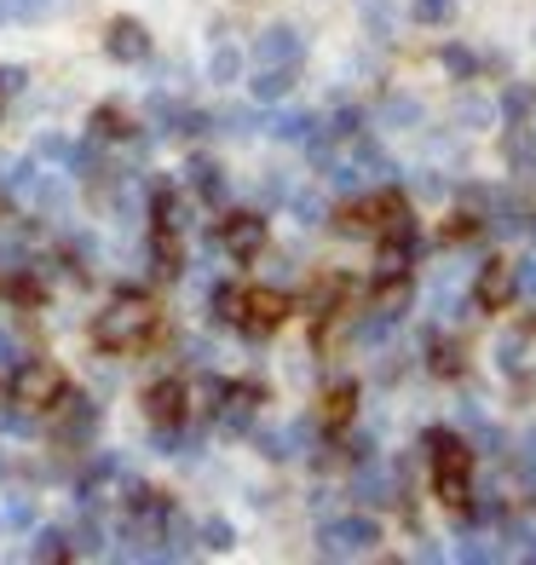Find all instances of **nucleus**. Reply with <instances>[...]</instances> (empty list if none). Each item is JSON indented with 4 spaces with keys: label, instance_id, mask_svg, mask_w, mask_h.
I'll return each instance as SVG.
<instances>
[{
    "label": "nucleus",
    "instance_id": "16",
    "mask_svg": "<svg viewBox=\"0 0 536 565\" xmlns=\"http://www.w3.org/2000/svg\"><path fill=\"white\" fill-rule=\"evenodd\" d=\"M530 110H536V87H530V82H514V87L502 93V105H496V116H502L507 127H525Z\"/></svg>",
    "mask_w": 536,
    "mask_h": 565
},
{
    "label": "nucleus",
    "instance_id": "28",
    "mask_svg": "<svg viewBox=\"0 0 536 565\" xmlns=\"http://www.w3.org/2000/svg\"><path fill=\"white\" fill-rule=\"evenodd\" d=\"M12 93H23V70L0 64V98H12Z\"/></svg>",
    "mask_w": 536,
    "mask_h": 565
},
{
    "label": "nucleus",
    "instance_id": "27",
    "mask_svg": "<svg viewBox=\"0 0 536 565\" xmlns=\"http://www.w3.org/2000/svg\"><path fill=\"white\" fill-rule=\"evenodd\" d=\"M514 468H519V479L536 484V427L525 433V445H519V456H514Z\"/></svg>",
    "mask_w": 536,
    "mask_h": 565
},
{
    "label": "nucleus",
    "instance_id": "14",
    "mask_svg": "<svg viewBox=\"0 0 536 565\" xmlns=\"http://www.w3.org/2000/svg\"><path fill=\"white\" fill-rule=\"evenodd\" d=\"M294 75H300V70H260V64H254L248 93L260 98V105H277V98H289V93H294Z\"/></svg>",
    "mask_w": 536,
    "mask_h": 565
},
{
    "label": "nucleus",
    "instance_id": "20",
    "mask_svg": "<svg viewBox=\"0 0 536 565\" xmlns=\"http://www.w3.org/2000/svg\"><path fill=\"white\" fill-rule=\"evenodd\" d=\"M312 116H305V110H283V116H271V134L277 139H283V145H305V139H312Z\"/></svg>",
    "mask_w": 536,
    "mask_h": 565
},
{
    "label": "nucleus",
    "instance_id": "13",
    "mask_svg": "<svg viewBox=\"0 0 536 565\" xmlns=\"http://www.w3.org/2000/svg\"><path fill=\"white\" fill-rule=\"evenodd\" d=\"M82 0H7V23H53L69 18Z\"/></svg>",
    "mask_w": 536,
    "mask_h": 565
},
{
    "label": "nucleus",
    "instance_id": "3",
    "mask_svg": "<svg viewBox=\"0 0 536 565\" xmlns=\"http://www.w3.org/2000/svg\"><path fill=\"white\" fill-rule=\"evenodd\" d=\"M375 548H380V520H369V513H335V520L318 525L323 559H364Z\"/></svg>",
    "mask_w": 536,
    "mask_h": 565
},
{
    "label": "nucleus",
    "instance_id": "23",
    "mask_svg": "<svg viewBox=\"0 0 536 565\" xmlns=\"http://www.w3.org/2000/svg\"><path fill=\"white\" fill-rule=\"evenodd\" d=\"M196 543H202V548H208V554H225V548H232V543H237V531H232V525H225V520H202V531H196Z\"/></svg>",
    "mask_w": 536,
    "mask_h": 565
},
{
    "label": "nucleus",
    "instance_id": "1",
    "mask_svg": "<svg viewBox=\"0 0 536 565\" xmlns=\"http://www.w3.org/2000/svg\"><path fill=\"white\" fill-rule=\"evenodd\" d=\"M421 445L432 456V491H439V502L468 508V497H473V450H468V439L450 433V427H432Z\"/></svg>",
    "mask_w": 536,
    "mask_h": 565
},
{
    "label": "nucleus",
    "instance_id": "24",
    "mask_svg": "<svg viewBox=\"0 0 536 565\" xmlns=\"http://www.w3.org/2000/svg\"><path fill=\"white\" fill-rule=\"evenodd\" d=\"M444 70L455 75V82H473V75H479V58L468 53V46H444Z\"/></svg>",
    "mask_w": 536,
    "mask_h": 565
},
{
    "label": "nucleus",
    "instance_id": "10",
    "mask_svg": "<svg viewBox=\"0 0 536 565\" xmlns=\"http://www.w3.org/2000/svg\"><path fill=\"white\" fill-rule=\"evenodd\" d=\"M105 53L116 64H144L150 58V30H144L139 18H116L110 30H105Z\"/></svg>",
    "mask_w": 536,
    "mask_h": 565
},
{
    "label": "nucleus",
    "instance_id": "2",
    "mask_svg": "<svg viewBox=\"0 0 536 565\" xmlns=\"http://www.w3.org/2000/svg\"><path fill=\"white\" fill-rule=\"evenodd\" d=\"M150 329H157V312H150V300L121 295V300H110L105 312L93 318V347H105V352H133V347H144Z\"/></svg>",
    "mask_w": 536,
    "mask_h": 565
},
{
    "label": "nucleus",
    "instance_id": "11",
    "mask_svg": "<svg viewBox=\"0 0 536 565\" xmlns=\"http://www.w3.org/2000/svg\"><path fill=\"white\" fill-rule=\"evenodd\" d=\"M185 185L208 202V209H225V173H219L214 157H191L185 162Z\"/></svg>",
    "mask_w": 536,
    "mask_h": 565
},
{
    "label": "nucleus",
    "instance_id": "21",
    "mask_svg": "<svg viewBox=\"0 0 536 565\" xmlns=\"http://www.w3.org/2000/svg\"><path fill=\"white\" fill-rule=\"evenodd\" d=\"M455 121L479 134V127H491V121H496V105H491V98H473V93H462V98H455Z\"/></svg>",
    "mask_w": 536,
    "mask_h": 565
},
{
    "label": "nucleus",
    "instance_id": "30",
    "mask_svg": "<svg viewBox=\"0 0 536 565\" xmlns=\"http://www.w3.org/2000/svg\"><path fill=\"white\" fill-rule=\"evenodd\" d=\"M0 364H12V341L7 335H0Z\"/></svg>",
    "mask_w": 536,
    "mask_h": 565
},
{
    "label": "nucleus",
    "instance_id": "8",
    "mask_svg": "<svg viewBox=\"0 0 536 565\" xmlns=\"http://www.w3.org/2000/svg\"><path fill=\"white\" fill-rule=\"evenodd\" d=\"M214 237H219V248L232 254V260H254V254L266 248V220L248 214V209H243V214H225Z\"/></svg>",
    "mask_w": 536,
    "mask_h": 565
},
{
    "label": "nucleus",
    "instance_id": "17",
    "mask_svg": "<svg viewBox=\"0 0 536 565\" xmlns=\"http://www.w3.org/2000/svg\"><path fill=\"white\" fill-rule=\"evenodd\" d=\"M30 559H46V565H58V559H75V543H69V531H58V525L35 531V543H30Z\"/></svg>",
    "mask_w": 536,
    "mask_h": 565
},
{
    "label": "nucleus",
    "instance_id": "7",
    "mask_svg": "<svg viewBox=\"0 0 536 565\" xmlns=\"http://www.w3.org/2000/svg\"><path fill=\"white\" fill-rule=\"evenodd\" d=\"M289 300L277 289H243V306H237V329L243 335H271L277 323H283Z\"/></svg>",
    "mask_w": 536,
    "mask_h": 565
},
{
    "label": "nucleus",
    "instance_id": "4",
    "mask_svg": "<svg viewBox=\"0 0 536 565\" xmlns=\"http://www.w3.org/2000/svg\"><path fill=\"white\" fill-rule=\"evenodd\" d=\"M58 393H64V375L46 364V358H23L18 375H12V398H18L23 409H53Z\"/></svg>",
    "mask_w": 536,
    "mask_h": 565
},
{
    "label": "nucleus",
    "instance_id": "9",
    "mask_svg": "<svg viewBox=\"0 0 536 565\" xmlns=\"http://www.w3.org/2000/svg\"><path fill=\"white\" fill-rule=\"evenodd\" d=\"M144 409H150V422L157 427H185V416H191V387L185 381H157V387L144 393Z\"/></svg>",
    "mask_w": 536,
    "mask_h": 565
},
{
    "label": "nucleus",
    "instance_id": "5",
    "mask_svg": "<svg viewBox=\"0 0 536 565\" xmlns=\"http://www.w3.org/2000/svg\"><path fill=\"white\" fill-rule=\"evenodd\" d=\"M254 64L260 70H300L305 64V35L294 23H266V30L254 35Z\"/></svg>",
    "mask_w": 536,
    "mask_h": 565
},
{
    "label": "nucleus",
    "instance_id": "19",
    "mask_svg": "<svg viewBox=\"0 0 536 565\" xmlns=\"http://www.w3.org/2000/svg\"><path fill=\"white\" fill-rule=\"evenodd\" d=\"M410 18L421 30H450L455 23V0H410Z\"/></svg>",
    "mask_w": 536,
    "mask_h": 565
},
{
    "label": "nucleus",
    "instance_id": "12",
    "mask_svg": "<svg viewBox=\"0 0 536 565\" xmlns=\"http://www.w3.org/2000/svg\"><path fill=\"white\" fill-rule=\"evenodd\" d=\"M357 497H364L369 508H393V502H398V473H393V468H375V461L364 456V473H357Z\"/></svg>",
    "mask_w": 536,
    "mask_h": 565
},
{
    "label": "nucleus",
    "instance_id": "15",
    "mask_svg": "<svg viewBox=\"0 0 536 565\" xmlns=\"http://www.w3.org/2000/svg\"><path fill=\"white\" fill-rule=\"evenodd\" d=\"M357 18H364V30L375 41H393L398 35V7H393V0H357Z\"/></svg>",
    "mask_w": 536,
    "mask_h": 565
},
{
    "label": "nucleus",
    "instance_id": "18",
    "mask_svg": "<svg viewBox=\"0 0 536 565\" xmlns=\"http://www.w3.org/2000/svg\"><path fill=\"white\" fill-rule=\"evenodd\" d=\"M208 82H219V87L243 82V53H237L232 41H225V46H214V58H208Z\"/></svg>",
    "mask_w": 536,
    "mask_h": 565
},
{
    "label": "nucleus",
    "instance_id": "29",
    "mask_svg": "<svg viewBox=\"0 0 536 565\" xmlns=\"http://www.w3.org/2000/svg\"><path fill=\"white\" fill-rule=\"evenodd\" d=\"M514 282H519V295H530V300H536V260L514 266Z\"/></svg>",
    "mask_w": 536,
    "mask_h": 565
},
{
    "label": "nucleus",
    "instance_id": "6",
    "mask_svg": "<svg viewBox=\"0 0 536 565\" xmlns=\"http://www.w3.org/2000/svg\"><path fill=\"white\" fill-rule=\"evenodd\" d=\"M514 300H519L514 266H507V260H484L479 277H473V306H479V312H507Z\"/></svg>",
    "mask_w": 536,
    "mask_h": 565
},
{
    "label": "nucleus",
    "instance_id": "22",
    "mask_svg": "<svg viewBox=\"0 0 536 565\" xmlns=\"http://www.w3.org/2000/svg\"><path fill=\"white\" fill-rule=\"evenodd\" d=\"M416 121H421L416 98H387V105H380V127H416Z\"/></svg>",
    "mask_w": 536,
    "mask_h": 565
},
{
    "label": "nucleus",
    "instance_id": "26",
    "mask_svg": "<svg viewBox=\"0 0 536 565\" xmlns=\"http://www.w3.org/2000/svg\"><path fill=\"white\" fill-rule=\"evenodd\" d=\"M352 398H357V387H352V381H341V387L329 393V422H335V427L352 416Z\"/></svg>",
    "mask_w": 536,
    "mask_h": 565
},
{
    "label": "nucleus",
    "instance_id": "25",
    "mask_svg": "<svg viewBox=\"0 0 536 565\" xmlns=\"http://www.w3.org/2000/svg\"><path fill=\"white\" fill-rule=\"evenodd\" d=\"M127 127H121V110L105 105V110H93V139H121Z\"/></svg>",
    "mask_w": 536,
    "mask_h": 565
}]
</instances>
